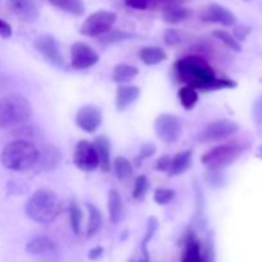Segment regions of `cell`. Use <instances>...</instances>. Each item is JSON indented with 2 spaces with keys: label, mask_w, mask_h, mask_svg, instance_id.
<instances>
[{
  "label": "cell",
  "mask_w": 262,
  "mask_h": 262,
  "mask_svg": "<svg viewBox=\"0 0 262 262\" xmlns=\"http://www.w3.org/2000/svg\"><path fill=\"white\" fill-rule=\"evenodd\" d=\"M125 5L137 10H146L151 8L150 0H125Z\"/></svg>",
  "instance_id": "obj_38"
},
{
  "label": "cell",
  "mask_w": 262,
  "mask_h": 262,
  "mask_svg": "<svg viewBox=\"0 0 262 262\" xmlns=\"http://www.w3.org/2000/svg\"><path fill=\"white\" fill-rule=\"evenodd\" d=\"M143 252V257L141 258L140 261L138 262H150V256H148V251L146 250V251H142Z\"/></svg>",
  "instance_id": "obj_44"
},
{
  "label": "cell",
  "mask_w": 262,
  "mask_h": 262,
  "mask_svg": "<svg viewBox=\"0 0 262 262\" xmlns=\"http://www.w3.org/2000/svg\"><path fill=\"white\" fill-rule=\"evenodd\" d=\"M251 33V28L247 26H235L234 30H233V36L235 37V40L245 41L247 38V36Z\"/></svg>",
  "instance_id": "obj_40"
},
{
  "label": "cell",
  "mask_w": 262,
  "mask_h": 262,
  "mask_svg": "<svg viewBox=\"0 0 262 262\" xmlns=\"http://www.w3.org/2000/svg\"><path fill=\"white\" fill-rule=\"evenodd\" d=\"M178 99L186 110H192L199 101V92L191 86H183L178 91Z\"/></svg>",
  "instance_id": "obj_26"
},
{
  "label": "cell",
  "mask_w": 262,
  "mask_h": 262,
  "mask_svg": "<svg viewBox=\"0 0 262 262\" xmlns=\"http://www.w3.org/2000/svg\"><path fill=\"white\" fill-rule=\"evenodd\" d=\"M246 2H248V0H246Z\"/></svg>",
  "instance_id": "obj_47"
},
{
  "label": "cell",
  "mask_w": 262,
  "mask_h": 262,
  "mask_svg": "<svg viewBox=\"0 0 262 262\" xmlns=\"http://www.w3.org/2000/svg\"><path fill=\"white\" fill-rule=\"evenodd\" d=\"M12 33H13L12 26H10L8 22H5L4 19H2V18H0V37L8 38L12 36Z\"/></svg>",
  "instance_id": "obj_42"
},
{
  "label": "cell",
  "mask_w": 262,
  "mask_h": 262,
  "mask_svg": "<svg viewBox=\"0 0 262 262\" xmlns=\"http://www.w3.org/2000/svg\"><path fill=\"white\" fill-rule=\"evenodd\" d=\"M138 56L146 66H156L168 59V54L159 46H145L140 50Z\"/></svg>",
  "instance_id": "obj_21"
},
{
  "label": "cell",
  "mask_w": 262,
  "mask_h": 262,
  "mask_svg": "<svg viewBox=\"0 0 262 262\" xmlns=\"http://www.w3.org/2000/svg\"><path fill=\"white\" fill-rule=\"evenodd\" d=\"M140 71H138L137 67L130 66V64L120 63L113 71V81L115 83L119 84H125L129 81H132L136 76H138Z\"/></svg>",
  "instance_id": "obj_23"
},
{
  "label": "cell",
  "mask_w": 262,
  "mask_h": 262,
  "mask_svg": "<svg viewBox=\"0 0 262 262\" xmlns=\"http://www.w3.org/2000/svg\"><path fill=\"white\" fill-rule=\"evenodd\" d=\"M35 49L43 56L48 63L56 68H63L66 61L60 51V46L53 35L43 33L35 40Z\"/></svg>",
  "instance_id": "obj_9"
},
{
  "label": "cell",
  "mask_w": 262,
  "mask_h": 262,
  "mask_svg": "<svg viewBox=\"0 0 262 262\" xmlns=\"http://www.w3.org/2000/svg\"><path fill=\"white\" fill-rule=\"evenodd\" d=\"M201 20L209 23H219V25L224 26V27H232L237 23V18L230 12L228 8L223 7L220 4H212L207 5L204 9V12L200 15Z\"/></svg>",
  "instance_id": "obj_13"
},
{
  "label": "cell",
  "mask_w": 262,
  "mask_h": 262,
  "mask_svg": "<svg viewBox=\"0 0 262 262\" xmlns=\"http://www.w3.org/2000/svg\"><path fill=\"white\" fill-rule=\"evenodd\" d=\"M182 41V35L178 30L174 28H168L164 33V42L168 46H174Z\"/></svg>",
  "instance_id": "obj_35"
},
{
  "label": "cell",
  "mask_w": 262,
  "mask_h": 262,
  "mask_svg": "<svg viewBox=\"0 0 262 262\" xmlns=\"http://www.w3.org/2000/svg\"><path fill=\"white\" fill-rule=\"evenodd\" d=\"M115 20H117V13L110 10H97L84 19L79 32L87 37H100L112 31Z\"/></svg>",
  "instance_id": "obj_6"
},
{
  "label": "cell",
  "mask_w": 262,
  "mask_h": 262,
  "mask_svg": "<svg viewBox=\"0 0 262 262\" xmlns=\"http://www.w3.org/2000/svg\"><path fill=\"white\" fill-rule=\"evenodd\" d=\"M61 211V201L58 194L49 189H38L31 194L25 205L28 219L38 224H51Z\"/></svg>",
  "instance_id": "obj_2"
},
{
  "label": "cell",
  "mask_w": 262,
  "mask_h": 262,
  "mask_svg": "<svg viewBox=\"0 0 262 262\" xmlns=\"http://www.w3.org/2000/svg\"><path fill=\"white\" fill-rule=\"evenodd\" d=\"M239 130L237 122L230 119H217L210 122L202 128L197 135V141L200 143H210L223 141L230 136L235 135Z\"/></svg>",
  "instance_id": "obj_7"
},
{
  "label": "cell",
  "mask_w": 262,
  "mask_h": 262,
  "mask_svg": "<svg viewBox=\"0 0 262 262\" xmlns=\"http://www.w3.org/2000/svg\"><path fill=\"white\" fill-rule=\"evenodd\" d=\"M13 12L25 20H33L37 18L38 12L33 0H9Z\"/></svg>",
  "instance_id": "obj_19"
},
{
  "label": "cell",
  "mask_w": 262,
  "mask_h": 262,
  "mask_svg": "<svg viewBox=\"0 0 262 262\" xmlns=\"http://www.w3.org/2000/svg\"><path fill=\"white\" fill-rule=\"evenodd\" d=\"M256 156H257L258 159H261V160H262V145L257 148V152H256Z\"/></svg>",
  "instance_id": "obj_45"
},
{
  "label": "cell",
  "mask_w": 262,
  "mask_h": 262,
  "mask_svg": "<svg viewBox=\"0 0 262 262\" xmlns=\"http://www.w3.org/2000/svg\"><path fill=\"white\" fill-rule=\"evenodd\" d=\"M129 262H136V261H135V258H130Z\"/></svg>",
  "instance_id": "obj_46"
},
{
  "label": "cell",
  "mask_w": 262,
  "mask_h": 262,
  "mask_svg": "<svg viewBox=\"0 0 262 262\" xmlns=\"http://www.w3.org/2000/svg\"><path fill=\"white\" fill-rule=\"evenodd\" d=\"M76 124L86 133L96 132L102 124V112L95 105H84L77 112Z\"/></svg>",
  "instance_id": "obj_12"
},
{
  "label": "cell",
  "mask_w": 262,
  "mask_h": 262,
  "mask_svg": "<svg viewBox=\"0 0 262 262\" xmlns=\"http://www.w3.org/2000/svg\"><path fill=\"white\" fill-rule=\"evenodd\" d=\"M33 115L30 100L18 94L0 99V129L17 127L28 122Z\"/></svg>",
  "instance_id": "obj_4"
},
{
  "label": "cell",
  "mask_w": 262,
  "mask_h": 262,
  "mask_svg": "<svg viewBox=\"0 0 262 262\" xmlns=\"http://www.w3.org/2000/svg\"><path fill=\"white\" fill-rule=\"evenodd\" d=\"M87 210H89L90 220L89 225H87V237H94L96 233H99V230L102 227V215L101 211L95 206L94 204H86Z\"/></svg>",
  "instance_id": "obj_25"
},
{
  "label": "cell",
  "mask_w": 262,
  "mask_h": 262,
  "mask_svg": "<svg viewBox=\"0 0 262 262\" xmlns=\"http://www.w3.org/2000/svg\"><path fill=\"white\" fill-rule=\"evenodd\" d=\"M243 148L241 146L225 143L212 147L201 156V163L211 171H220L232 165L242 155Z\"/></svg>",
  "instance_id": "obj_5"
},
{
  "label": "cell",
  "mask_w": 262,
  "mask_h": 262,
  "mask_svg": "<svg viewBox=\"0 0 262 262\" xmlns=\"http://www.w3.org/2000/svg\"><path fill=\"white\" fill-rule=\"evenodd\" d=\"M252 115L256 124H262V95L256 100L255 104H253Z\"/></svg>",
  "instance_id": "obj_41"
},
{
  "label": "cell",
  "mask_w": 262,
  "mask_h": 262,
  "mask_svg": "<svg viewBox=\"0 0 262 262\" xmlns=\"http://www.w3.org/2000/svg\"><path fill=\"white\" fill-rule=\"evenodd\" d=\"M107 210H109L110 222L113 224H118L123 217V201L120 193L117 189H112L107 196Z\"/></svg>",
  "instance_id": "obj_22"
},
{
  "label": "cell",
  "mask_w": 262,
  "mask_h": 262,
  "mask_svg": "<svg viewBox=\"0 0 262 262\" xmlns=\"http://www.w3.org/2000/svg\"><path fill=\"white\" fill-rule=\"evenodd\" d=\"M177 196V192L171 188H156L154 191V201L158 205H168Z\"/></svg>",
  "instance_id": "obj_32"
},
{
  "label": "cell",
  "mask_w": 262,
  "mask_h": 262,
  "mask_svg": "<svg viewBox=\"0 0 262 262\" xmlns=\"http://www.w3.org/2000/svg\"><path fill=\"white\" fill-rule=\"evenodd\" d=\"M130 37H132V35L128 32H124V31H109L105 35L100 36V41L104 43H115L128 40Z\"/></svg>",
  "instance_id": "obj_34"
},
{
  "label": "cell",
  "mask_w": 262,
  "mask_h": 262,
  "mask_svg": "<svg viewBox=\"0 0 262 262\" xmlns=\"http://www.w3.org/2000/svg\"><path fill=\"white\" fill-rule=\"evenodd\" d=\"M69 224H71V228L74 234L79 235L82 224V211L76 202H72L69 205Z\"/></svg>",
  "instance_id": "obj_30"
},
{
  "label": "cell",
  "mask_w": 262,
  "mask_h": 262,
  "mask_svg": "<svg viewBox=\"0 0 262 262\" xmlns=\"http://www.w3.org/2000/svg\"><path fill=\"white\" fill-rule=\"evenodd\" d=\"M102 253H104V248L101 246H97V247H94L92 250H90L89 258L90 260H99L102 256Z\"/></svg>",
  "instance_id": "obj_43"
},
{
  "label": "cell",
  "mask_w": 262,
  "mask_h": 262,
  "mask_svg": "<svg viewBox=\"0 0 262 262\" xmlns=\"http://www.w3.org/2000/svg\"><path fill=\"white\" fill-rule=\"evenodd\" d=\"M159 229V220L155 216H150L147 219V225H146V233L143 235V239L141 242V250H147V245L152 241L154 235L156 234Z\"/></svg>",
  "instance_id": "obj_31"
},
{
  "label": "cell",
  "mask_w": 262,
  "mask_h": 262,
  "mask_svg": "<svg viewBox=\"0 0 262 262\" xmlns=\"http://www.w3.org/2000/svg\"><path fill=\"white\" fill-rule=\"evenodd\" d=\"M184 0H150L151 8H163V10L173 7H182Z\"/></svg>",
  "instance_id": "obj_36"
},
{
  "label": "cell",
  "mask_w": 262,
  "mask_h": 262,
  "mask_svg": "<svg viewBox=\"0 0 262 262\" xmlns=\"http://www.w3.org/2000/svg\"><path fill=\"white\" fill-rule=\"evenodd\" d=\"M61 161V154L54 146H45L41 151H38V160L36 165L40 166V169L46 171L54 170L59 166Z\"/></svg>",
  "instance_id": "obj_17"
},
{
  "label": "cell",
  "mask_w": 262,
  "mask_h": 262,
  "mask_svg": "<svg viewBox=\"0 0 262 262\" xmlns=\"http://www.w3.org/2000/svg\"><path fill=\"white\" fill-rule=\"evenodd\" d=\"M99 158V166L102 171L107 173L112 168L110 163V141L106 136H97L92 142Z\"/></svg>",
  "instance_id": "obj_18"
},
{
  "label": "cell",
  "mask_w": 262,
  "mask_h": 262,
  "mask_svg": "<svg viewBox=\"0 0 262 262\" xmlns=\"http://www.w3.org/2000/svg\"><path fill=\"white\" fill-rule=\"evenodd\" d=\"M171 165V156L169 155H163L158 159L156 161V169L159 171H163V173H168L169 169Z\"/></svg>",
  "instance_id": "obj_39"
},
{
  "label": "cell",
  "mask_w": 262,
  "mask_h": 262,
  "mask_svg": "<svg viewBox=\"0 0 262 262\" xmlns=\"http://www.w3.org/2000/svg\"><path fill=\"white\" fill-rule=\"evenodd\" d=\"M192 156H193V154H192L191 150L182 151V152H178L177 155H174L171 158V165L168 171L169 176H181L184 171L188 170L192 164Z\"/></svg>",
  "instance_id": "obj_20"
},
{
  "label": "cell",
  "mask_w": 262,
  "mask_h": 262,
  "mask_svg": "<svg viewBox=\"0 0 262 262\" xmlns=\"http://www.w3.org/2000/svg\"><path fill=\"white\" fill-rule=\"evenodd\" d=\"M155 132L159 140L165 143H174L182 136V123L174 114L163 113L155 120Z\"/></svg>",
  "instance_id": "obj_8"
},
{
  "label": "cell",
  "mask_w": 262,
  "mask_h": 262,
  "mask_svg": "<svg viewBox=\"0 0 262 262\" xmlns=\"http://www.w3.org/2000/svg\"><path fill=\"white\" fill-rule=\"evenodd\" d=\"M212 36L215 38H217L219 41H222L224 45H227L230 50L235 51V53H241L242 51V45L238 40H235L234 36L232 33L227 32L224 30H215L212 31Z\"/></svg>",
  "instance_id": "obj_29"
},
{
  "label": "cell",
  "mask_w": 262,
  "mask_h": 262,
  "mask_svg": "<svg viewBox=\"0 0 262 262\" xmlns=\"http://www.w3.org/2000/svg\"><path fill=\"white\" fill-rule=\"evenodd\" d=\"M26 252L31 256H49L58 252V245L46 235L31 238L26 245Z\"/></svg>",
  "instance_id": "obj_14"
},
{
  "label": "cell",
  "mask_w": 262,
  "mask_h": 262,
  "mask_svg": "<svg viewBox=\"0 0 262 262\" xmlns=\"http://www.w3.org/2000/svg\"><path fill=\"white\" fill-rule=\"evenodd\" d=\"M150 182L146 176H138L135 181V187H133L132 196L135 200H141L145 197L146 192L148 191Z\"/></svg>",
  "instance_id": "obj_33"
},
{
  "label": "cell",
  "mask_w": 262,
  "mask_h": 262,
  "mask_svg": "<svg viewBox=\"0 0 262 262\" xmlns=\"http://www.w3.org/2000/svg\"><path fill=\"white\" fill-rule=\"evenodd\" d=\"M182 262H205L201 250V242L192 229L184 235V255Z\"/></svg>",
  "instance_id": "obj_15"
},
{
  "label": "cell",
  "mask_w": 262,
  "mask_h": 262,
  "mask_svg": "<svg viewBox=\"0 0 262 262\" xmlns=\"http://www.w3.org/2000/svg\"><path fill=\"white\" fill-rule=\"evenodd\" d=\"M38 151L33 142L18 138L5 145L0 155V163L8 170L26 171L36 165Z\"/></svg>",
  "instance_id": "obj_3"
},
{
  "label": "cell",
  "mask_w": 262,
  "mask_h": 262,
  "mask_svg": "<svg viewBox=\"0 0 262 262\" xmlns=\"http://www.w3.org/2000/svg\"><path fill=\"white\" fill-rule=\"evenodd\" d=\"M155 152H156V146L154 145V143L147 142V143H145V145H142V147H141V150H140V155H138V158H137L138 165H140L141 161H142L143 159L151 158L152 155H155Z\"/></svg>",
  "instance_id": "obj_37"
},
{
  "label": "cell",
  "mask_w": 262,
  "mask_h": 262,
  "mask_svg": "<svg viewBox=\"0 0 262 262\" xmlns=\"http://www.w3.org/2000/svg\"><path fill=\"white\" fill-rule=\"evenodd\" d=\"M73 163L79 170L94 171L99 168V158L94 145L89 141L81 140L74 147Z\"/></svg>",
  "instance_id": "obj_10"
},
{
  "label": "cell",
  "mask_w": 262,
  "mask_h": 262,
  "mask_svg": "<svg viewBox=\"0 0 262 262\" xmlns=\"http://www.w3.org/2000/svg\"><path fill=\"white\" fill-rule=\"evenodd\" d=\"M99 61V54L90 45L77 41L71 48V67L77 71H83L94 67Z\"/></svg>",
  "instance_id": "obj_11"
},
{
  "label": "cell",
  "mask_w": 262,
  "mask_h": 262,
  "mask_svg": "<svg viewBox=\"0 0 262 262\" xmlns=\"http://www.w3.org/2000/svg\"><path fill=\"white\" fill-rule=\"evenodd\" d=\"M176 73L186 86L202 91H217V90L235 89L237 82L229 78H217L214 69L204 58L199 55H189L179 59L176 63Z\"/></svg>",
  "instance_id": "obj_1"
},
{
  "label": "cell",
  "mask_w": 262,
  "mask_h": 262,
  "mask_svg": "<svg viewBox=\"0 0 262 262\" xmlns=\"http://www.w3.org/2000/svg\"><path fill=\"white\" fill-rule=\"evenodd\" d=\"M53 7L73 15H82L84 13V4L82 0H48Z\"/></svg>",
  "instance_id": "obj_24"
},
{
  "label": "cell",
  "mask_w": 262,
  "mask_h": 262,
  "mask_svg": "<svg viewBox=\"0 0 262 262\" xmlns=\"http://www.w3.org/2000/svg\"><path fill=\"white\" fill-rule=\"evenodd\" d=\"M189 17V10L184 7H173L163 10V19L170 25H177Z\"/></svg>",
  "instance_id": "obj_27"
},
{
  "label": "cell",
  "mask_w": 262,
  "mask_h": 262,
  "mask_svg": "<svg viewBox=\"0 0 262 262\" xmlns=\"http://www.w3.org/2000/svg\"><path fill=\"white\" fill-rule=\"evenodd\" d=\"M141 95V90L133 84H119L117 89V97H115V105L118 112H124L132 104L137 101Z\"/></svg>",
  "instance_id": "obj_16"
},
{
  "label": "cell",
  "mask_w": 262,
  "mask_h": 262,
  "mask_svg": "<svg viewBox=\"0 0 262 262\" xmlns=\"http://www.w3.org/2000/svg\"><path fill=\"white\" fill-rule=\"evenodd\" d=\"M113 168H114L115 176H117V178L120 179V181L130 178L133 174L132 164H130V161L128 160V159H125L124 156H118V158H115Z\"/></svg>",
  "instance_id": "obj_28"
}]
</instances>
